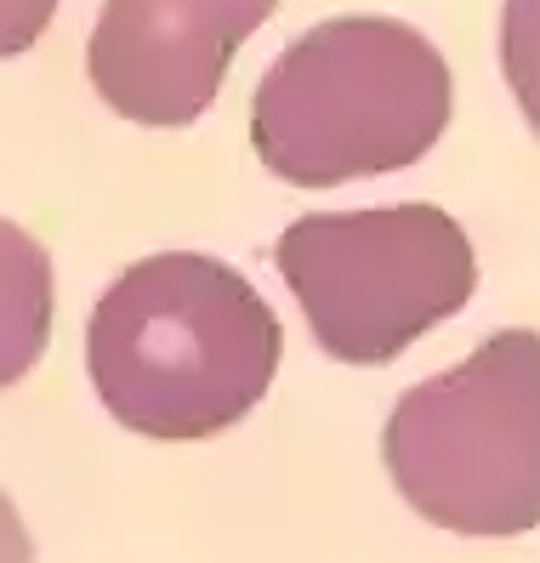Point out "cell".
Segmentation results:
<instances>
[{
    "mask_svg": "<svg viewBox=\"0 0 540 563\" xmlns=\"http://www.w3.org/2000/svg\"><path fill=\"white\" fill-rule=\"evenodd\" d=\"M279 347L262 290L199 251L131 262L86 324V371L103 410L159 444L217 439L245 421L274 387Z\"/></svg>",
    "mask_w": 540,
    "mask_h": 563,
    "instance_id": "cell-1",
    "label": "cell"
},
{
    "mask_svg": "<svg viewBox=\"0 0 540 563\" xmlns=\"http://www.w3.org/2000/svg\"><path fill=\"white\" fill-rule=\"evenodd\" d=\"M450 125V63L398 18H324L256 86L251 143L279 183L335 188L416 165Z\"/></svg>",
    "mask_w": 540,
    "mask_h": 563,
    "instance_id": "cell-2",
    "label": "cell"
},
{
    "mask_svg": "<svg viewBox=\"0 0 540 563\" xmlns=\"http://www.w3.org/2000/svg\"><path fill=\"white\" fill-rule=\"evenodd\" d=\"M382 461L427 523L455 536L540 529V330H495L387 416Z\"/></svg>",
    "mask_w": 540,
    "mask_h": 563,
    "instance_id": "cell-3",
    "label": "cell"
},
{
    "mask_svg": "<svg viewBox=\"0 0 540 563\" xmlns=\"http://www.w3.org/2000/svg\"><path fill=\"white\" fill-rule=\"evenodd\" d=\"M274 262L308 313L313 342L342 364H387L478 290V256L438 206L296 217Z\"/></svg>",
    "mask_w": 540,
    "mask_h": 563,
    "instance_id": "cell-4",
    "label": "cell"
},
{
    "mask_svg": "<svg viewBox=\"0 0 540 563\" xmlns=\"http://www.w3.org/2000/svg\"><path fill=\"white\" fill-rule=\"evenodd\" d=\"M279 0H103L86 46L97 97L137 125H194Z\"/></svg>",
    "mask_w": 540,
    "mask_h": 563,
    "instance_id": "cell-5",
    "label": "cell"
},
{
    "mask_svg": "<svg viewBox=\"0 0 540 563\" xmlns=\"http://www.w3.org/2000/svg\"><path fill=\"white\" fill-rule=\"evenodd\" d=\"M52 336V256L18 222H0V393L41 364Z\"/></svg>",
    "mask_w": 540,
    "mask_h": 563,
    "instance_id": "cell-6",
    "label": "cell"
},
{
    "mask_svg": "<svg viewBox=\"0 0 540 563\" xmlns=\"http://www.w3.org/2000/svg\"><path fill=\"white\" fill-rule=\"evenodd\" d=\"M500 69L524 120L540 137V0H506L500 12Z\"/></svg>",
    "mask_w": 540,
    "mask_h": 563,
    "instance_id": "cell-7",
    "label": "cell"
},
{
    "mask_svg": "<svg viewBox=\"0 0 540 563\" xmlns=\"http://www.w3.org/2000/svg\"><path fill=\"white\" fill-rule=\"evenodd\" d=\"M57 12V0H0V57L29 52Z\"/></svg>",
    "mask_w": 540,
    "mask_h": 563,
    "instance_id": "cell-8",
    "label": "cell"
},
{
    "mask_svg": "<svg viewBox=\"0 0 540 563\" xmlns=\"http://www.w3.org/2000/svg\"><path fill=\"white\" fill-rule=\"evenodd\" d=\"M0 563H35V541H29V529L7 495H0Z\"/></svg>",
    "mask_w": 540,
    "mask_h": 563,
    "instance_id": "cell-9",
    "label": "cell"
}]
</instances>
